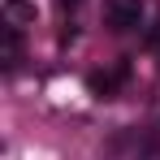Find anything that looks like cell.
<instances>
[{"instance_id":"cell-2","label":"cell","mask_w":160,"mask_h":160,"mask_svg":"<svg viewBox=\"0 0 160 160\" xmlns=\"http://www.w3.org/2000/svg\"><path fill=\"white\" fill-rule=\"evenodd\" d=\"M130 78V65H117V74H87V87L100 95V100H108L112 91H117V82Z\"/></svg>"},{"instance_id":"cell-5","label":"cell","mask_w":160,"mask_h":160,"mask_svg":"<svg viewBox=\"0 0 160 160\" xmlns=\"http://www.w3.org/2000/svg\"><path fill=\"white\" fill-rule=\"evenodd\" d=\"M156 52H160V48H156Z\"/></svg>"},{"instance_id":"cell-3","label":"cell","mask_w":160,"mask_h":160,"mask_svg":"<svg viewBox=\"0 0 160 160\" xmlns=\"http://www.w3.org/2000/svg\"><path fill=\"white\" fill-rule=\"evenodd\" d=\"M18 61H22V26L4 22V69H18Z\"/></svg>"},{"instance_id":"cell-4","label":"cell","mask_w":160,"mask_h":160,"mask_svg":"<svg viewBox=\"0 0 160 160\" xmlns=\"http://www.w3.org/2000/svg\"><path fill=\"white\" fill-rule=\"evenodd\" d=\"M4 22H9V26L35 22V4H30V0H4Z\"/></svg>"},{"instance_id":"cell-1","label":"cell","mask_w":160,"mask_h":160,"mask_svg":"<svg viewBox=\"0 0 160 160\" xmlns=\"http://www.w3.org/2000/svg\"><path fill=\"white\" fill-rule=\"evenodd\" d=\"M138 22H143V4H138V0H121V4L112 9V18H108V26L117 30V35H126V30H134Z\"/></svg>"}]
</instances>
